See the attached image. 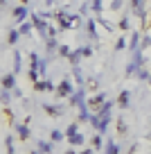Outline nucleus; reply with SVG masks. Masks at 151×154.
<instances>
[{"mask_svg": "<svg viewBox=\"0 0 151 154\" xmlns=\"http://www.w3.org/2000/svg\"><path fill=\"white\" fill-rule=\"evenodd\" d=\"M108 122H111V113H97V122H95L97 131H106Z\"/></svg>", "mask_w": 151, "mask_h": 154, "instance_id": "nucleus-1", "label": "nucleus"}, {"mask_svg": "<svg viewBox=\"0 0 151 154\" xmlns=\"http://www.w3.org/2000/svg\"><path fill=\"white\" fill-rule=\"evenodd\" d=\"M104 102H106V95H104V93H99V95H95V97L88 100V109H99Z\"/></svg>", "mask_w": 151, "mask_h": 154, "instance_id": "nucleus-2", "label": "nucleus"}, {"mask_svg": "<svg viewBox=\"0 0 151 154\" xmlns=\"http://www.w3.org/2000/svg\"><path fill=\"white\" fill-rule=\"evenodd\" d=\"M59 95H61V97L72 95V84H70V79H63V82L59 84Z\"/></svg>", "mask_w": 151, "mask_h": 154, "instance_id": "nucleus-3", "label": "nucleus"}, {"mask_svg": "<svg viewBox=\"0 0 151 154\" xmlns=\"http://www.w3.org/2000/svg\"><path fill=\"white\" fill-rule=\"evenodd\" d=\"M81 100H84V88H79V91H77V93H72V95H70V104H75V106L84 104V102H81Z\"/></svg>", "mask_w": 151, "mask_h": 154, "instance_id": "nucleus-4", "label": "nucleus"}, {"mask_svg": "<svg viewBox=\"0 0 151 154\" xmlns=\"http://www.w3.org/2000/svg\"><path fill=\"white\" fill-rule=\"evenodd\" d=\"M14 84H16L14 75H5V77H2V86H5V91H11V88H14Z\"/></svg>", "mask_w": 151, "mask_h": 154, "instance_id": "nucleus-5", "label": "nucleus"}, {"mask_svg": "<svg viewBox=\"0 0 151 154\" xmlns=\"http://www.w3.org/2000/svg\"><path fill=\"white\" fill-rule=\"evenodd\" d=\"M34 88L36 91H52V82H34Z\"/></svg>", "mask_w": 151, "mask_h": 154, "instance_id": "nucleus-6", "label": "nucleus"}, {"mask_svg": "<svg viewBox=\"0 0 151 154\" xmlns=\"http://www.w3.org/2000/svg\"><path fill=\"white\" fill-rule=\"evenodd\" d=\"M32 23L36 25V27L41 29V32H47V25H45V20H43L41 16H32Z\"/></svg>", "mask_w": 151, "mask_h": 154, "instance_id": "nucleus-7", "label": "nucleus"}, {"mask_svg": "<svg viewBox=\"0 0 151 154\" xmlns=\"http://www.w3.org/2000/svg\"><path fill=\"white\" fill-rule=\"evenodd\" d=\"M25 16H27V9H25V7H16V9H14V18L18 20V23L25 20Z\"/></svg>", "mask_w": 151, "mask_h": 154, "instance_id": "nucleus-8", "label": "nucleus"}, {"mask_svg": "<svg viewBox=\"0 0 151 154\" xmlns=\"http://www.w3.org/2000/svg\"><path fill=\"white\" fill-rule=\"evenodd\" d=\"M131 2H133V7H135V14L144 20V7H142V0H131Z\"/></svg>", "mask_w": 151, "mask_h": 154, "instance_id": "nucleus-9", "label": "nucleus"}, {"mask_svg": "<svg viewBox=\"0 0 151 154\" xmlns=\"http://www.w3.org/2000/svg\"><path fill=\"white\" fill-rule=\"evenodd\" d=\"M16 131H18V136H20L23 140H27V138H29V129H27L25 125H16Z\"/></svg>", "mask_w": 151, "mask_h": 154, "instance_id": "nucleus-10", "label": "nucleus"}, {"mask_svg": "<svg viewBox=\"0 0 151 154\" xmlns=\"http://www.w3.org/2000/svg\"><path fill=\"white\" fill-rule=\"evenodd\" d=\"M38 152L50 154V152H52V145H50V143H45V140H38Z\"/></svg>", "mask_w": 151, "mask_h": 154, "instance_id": "nucleus-11", "label": "nucleus"}, {"mask_svg": "<svg viewBox=\"0 0 151 154\" xmlns=\"http://www.w3.org/2000/svg\"><path fill=\"white\" fill-rule=\"evenodd\" d=\"M117 104L122 106V109L129 104V93H126V91H122V93H120V97H117Z\"/></svg>", "mask_w": 151, "mask_h": 154, "instance_id": "nucleus-12", "label": "nucleus"}, {"mask_svg": "<svg viewBox=\"0 0 151 154\" xmlns=\"http://www.w3.org/2000/svg\"><path fill=\"white\" fill-rule=\"evenodd\" d=\"M106 154H120V152H117V145H115L113 140H108V143H106Z\"/></svg>", "mask_w": 151, "mask_h": 154, "instance_id": "nucleus-13", "label": "nucleus"}, {"mask_svg": "<svg viewBox=\"0 0 151 154\" xmlns=\"http://www.w3.org/2000/svg\"><path fill=\"white\" fill-rule=\"evenodd\" d=\"M18 36H20V34H18V32H16V29H11V32H9V36H7V41H9V43H11V45H14V43H16V41H18Z\"/></svg>", "mask_w": 151, "mask_h": 154, "instance_id": "nucleus-14", "label": "nucleus"}, {"mask_svg": "<svg viewBox=\"0 0 151 154\" xmlns=\"http://www.w3.org/2000/svg\"><path fill=\"white\" fill-rule=\"evenodd\" d=\"M45 111H47V113H54V116H59V113H61V106H50V104H45Z\"/></svg>", "mask_w": 151, "mask_h": 154, "instance_id": "nucleus-15", "label": "nucleus"}, {"mask_svg": "<svg viewBox=\"0 0 151 154\" xmlns=\"http://www.w3.org/2000/svg\"><path fill=\"white\" fill-rule=\"evenodd\" d=\"M70 143H72V145H81V143H84V136H81V134L70 136Z\"/></svg>", "mask_w": 151, "mask_h": 154, "instance_id": "nucleus-16", "label": "nucleus"}, {"mask_svg": "<svg viewBox=\"0 0 151 154\" xmlns=\"http://www.w3.org/2000/svg\"><path fill=\"white\" fill-rule=\"evenodd\" d=\"M75 134H79V127H77V122H72V125L68 127V138H70V136H75Z\"/></svg>", "mask_w": 151, "mask_h": 154, "instance_id": "nucleus-17", "label": "nucleus"}, {"mask_svg": "<svg viewBox=\"0 0 151 154\" xmlns=\"http://www.w3.org/2000/svg\"><path fill=\"white\" fill-rule=\"evenodd\" d=\"M61 138H63V134H61L59 129H54L52 134H50V140H54V143H57V140H61Z\"/></svg>", "mask_w": 151, "mask_h": 154, "instance_id": "nucleus-18", "label": "nucleus"}, {"mask_svg": "<svg viewBox=\"0 0 151 154\" xmlns=\"http://www.w3.org/2000/svg\"><path fill=\"white\" fill-rule=\"evenodd\" d=\"M79 54H84V57H90V54H93V48H90V45H84V48H79Z\"/></svg>", "mask_w": 151, "mask_h": 154, "instance_id": "nucleus-19", "label": "nucleus"}, {"mask_svg": "<svg viewBox=\"0 0 151 154\" xmlns=\"http://www.w3.org/2000/svg\"><path fill=\"white\" fill-rule=\"evenodd\" d=\"M14 68H16V72L20 70V54H18V50L14 52Z\"/></svg>", "mask_w": 151, "mask_h": 154, "instance_id": "nucleus-20", "label": "nucleus"}, {"mask_svg": "<svg viewBox=\"0 0 151 154\" xmlns=\"http://www.w3.org/2000/svg\"><path fill=\"white\" fill-rule=\"evenodd\" d=\"M54 50H59V45H57V41H54V38H50V43H47V52L52 54Z\"/></svg>", "mask_w": 151, "mask_h": 154, "instance_id": "nucleus-21", "label": "nucleus"}, {"mask_svg": "<svg viewBox=\"0 0 151 154\" xmlns=\"http://www.w3.org/2000/svg\"><path fill=\"white\" fill-rule=\"evenodd\" d=\"M7 154H14V138H7Z\"/></svg>", "mask_w": 151, "mask_h": 154, "instance_id": "nucleus-22", "label": "nucleus"}, {"mask_svg": "<svg viewBox=\"0 0 151 154\" xmlns=\"http://www.w3.org/2000/svg\"><path fill=\"white\" fill-rule=\"evenodd\" d=\"M29 29H32V25H29V23H25V25H20L18 34H29Z\"/></svg>", "mask_w": 151, "mask_h": 154, "instance_id": "nucleus-23", "label": "nucleus"}, {"mask_svg": "<svg viewBox=\"0 0 151 154\" xmlns=\"http://www.w3.org/2000/svg\"><path fill=\"white\" fill-rule=\"evenodd\" d=\"M88 32H90V36H97V32H95V20H88Z\"/></svg>", "mask_w": 151, "mask_h": 154, "instance_id": "nucleus-24", "label": "nucleus"}, {"mask_svg": "<svg viewBox=\"0 0 151 154\" xmlns=\"http://www.w3.org/2000/svg\"><path fill=\"white\" fill-rule=\"evenodd\" d=\"M59 52H61L63 57H70V48H68V45H59Z\"/></svg>", "mask_w": 151, "mask_h": 154, "instance_id": "nucleus-25", "label": "nucleus"}, {"mask_svg": "<svg viewBox=\"0 0 151 154\" xmlns=\"http://www.w3.org/2000/svg\"><path fill=\"white\" fill-rule=\"evenodd\" d=\"M79 57H81V54H79V50H77V52H70V61L75 63V66H77V61H79Z\"/></svg>", "mask_w": 151, "mask_h": 154, "instance_id": "nucleus-26", "label": "nucleus"}, {"mask_svg": "<svg viewBox=\"0 0 151 154\" xmlns=\"http://www.w3.org/2000/svg\"><path fill=\"white\" fill-rule=\"evenodd\" d=\"M93 147H95V149L102 147V136H95V138H93Z\"/></svg>", "mask_w": 151, "mask_h": 154, "instance_id": "nucleus-27", "label": "nucleus"}, {"mask_svg": "<svg viewBox=\"0 0 151 154\" xmlns=\"http://www.w3.org/2000/svg\"><path fill=\"white\" fill-rule=\"evenodd\" d=\"M138 38H140V36H138V32H135V34H133V38H131V48L133 50H138Z\"/></svg>", "mask_w": 151, "mask_h": 154, "instance_id": "nucleus-28", "label": "nucleus"}, {"mask_svg": "<svg viewBox=\"0 0 151 154\" xmlns=\"http://www.w3.org/2000/svg\"><path fill=\"white\" fill-rule=\"evenodd\" d=\"M75 77H77V82H84V77H81V70H79V66H75Z\"/></svg>", "mask_w": 151, "mask_h": 154, "instance_id": "nucleus-29", "label": "nucleus"}, {"mask_svg": "<svg viewBox=\"0 0 151 154\" xmlns=\"http://www.w3.org/2000/svg\"><path fill=\"white\" fill-rule=\"evenodd\" d=\"M117 131H120V134H126V125H124V120H120V125H117Z\"/></svg>", "mask_w": 151, "mask_h": 154, "instance_id": "nucleus-30", "label": "nucleus"}, {"mask_svg": "<svg viewBox=\"0 0 151 154\" xmlns=\"http://www.w3.org/2000/svg\"><path fill=\"white\" fill-rule=\"evenodd\" d=\"M93 9H95V11L102 9V0H93Z\"/></svg>", "mask_w": 151, "mask_h": 154, "instance_id": "nucleus-31", "label": "nucleus"}, {"mask_svg": "<svg viewBox=\"0 0 151 154\" xmlns=\"http://www.w3.org/2000/svg\"><path fill=\"white\" fill-rule=\"evenodd\" d=\"M29 77H32L34 82H38V79H36V77H38V70H36V68H32V70H29Z\"/></svg>", "mask_w": 151, "mask_h": 154, "instance_id": "nucleus-32", "label": "nucleus"}, {"mask_svg": "<svg viewBox=\"0 0 151 154\" xmlns=\"http://www.w3.org/2000/svg\"><path fill=\"white\" fill-rule=\"evenodd\" d=\"M124 45H126V43H124V38H117V43H115V50H122Z\"/></svg>", "mask_w": 151, "mask_h": 154, "instance_id": "nucleus-33", "label": "nucleus"}, {"mask_svg": "<svg viewBox=\"0 0 151 154\" xmlns=\"http://www.w3.org/2000/svg\"><path fill=\"white\" fill-rule=\"evenodd\" d=\"M138 75H140V77H142V79H149V77H151V75H149V72H147V70H142V68H140V70H138Z\"/></svg>", "mask_w": 151, "mask_h": 154, "instance_id": "nucleus-34", "label": "nucleus"}, {"mask_svg": "<svg viewBox=\"0 0 151 154\" xmlns=\"http://www.w3.org/2000/svg\"><path fill=\"white\" fill-rule=\"evenodd\" d=\"M111 7H113V9H120V7H122V0H113V2H111Z\"/></svg>", "mask_w": 151, "mask_h": 154, "instance_id": "nucleus-35", "label": "nucleus"}, {"mask_svg": "<svg viewBox=\"0 0 151 154\" xmlns=\"http://www.w3.org/2000/svg\"><path fill=\"white\" fill-rule=\"evenodd\" d=\"M0 100H2V102H9V91H2V95H0Z\"/></svg>", "mask_w": 151, "mask_h": 154, "instance_id": "nucleus-36", "label": "nucleus"}, {"mask_svg": "<svg viewBox=\"0 0 151 154\" xmlns=\"http://www.w3.org/2000/svg\"><path fill=\"white\" fill-rule=\"evenodd\" d=\"M120 27H122V29H129V20L122 18V20H120Z\"/></svg>", "mask_w": 151, "mask_h": 154, "instance_id": "nucleus-37", "label": "nucleus"}, {"mask_svg": "<svg viewBox=\"0 0 151 154\" xmlns=\"http://www.w3.org/2000/svg\"><path fill=\"white\" fill-rule=\"evenodd\" d=\"M81 154H95V152H93V149H84Z\"/></svg>", "mask_w": 151, "mask_h": 154, "instance_id": "nucleus-38", "label": "nucleus"}, {"mask_svg": "<svg viewBox=\"0 0 151 154\" xmlns=\"http://www.w3.org/2000/svg\"><path fill=\"white\" fill-rule=\"evenodd\" d=\"M5 2H7V0H0V7H2V5H5Z\"/></svg>", "mask_w": 151, "mask_h": 154, "instance_id": "nucleus-39", "label": "nucleus"}, {"mask_svg": "<svg viewBox=\"0 0 151 154\" xmlns=\"http://www.w3.org/2000/svg\"><path fill=\"white\" fill-rule=\"evenodd\" d=\"M66 154H75V152H72V149H68V152H66Z\"/></svg>", "mask_w": 151, "mask_h": 154, "instance_id": "nucleus-40", "label": "nucleus"}, {"mask_svg": "<svg viewBox=\"0 0 151 154\" xmlns=\"http://www.w3.org/2000/svg\"><path fill=\"white\" fill-rule=\"evenodd\" d=\"M149 84H151V77H149Z\"/></svg>", "mask_w": 151, "mask_h": 154, "instance_id": "nucleus-41", "label": "nucleus"}]
</instances>
